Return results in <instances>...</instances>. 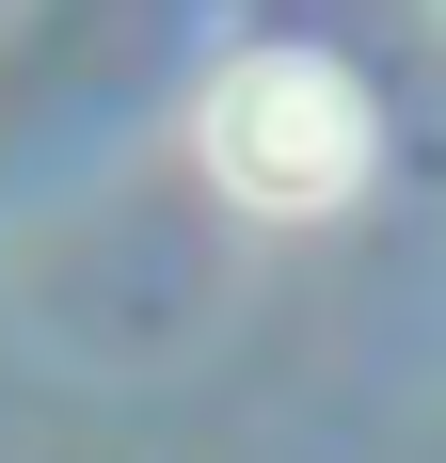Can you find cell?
I'll return each mask as SVG.
<instances>
[{"instance_id": "cell-1", "label": "cell", "mask_w": 446, "mask_h": 463, "mask_svg": "<svg viewBox=\"0 0 446 463\" xmlns=\"http://www.w3.org/2000/svg\"><path fill=\"white\" fill-rule=\"evenodd\" d=\"M191 144L208 176L256 208V224H319L367 192V80L319 64V48H239L208 96H191Z\"/></svg>"}]
</instances>
